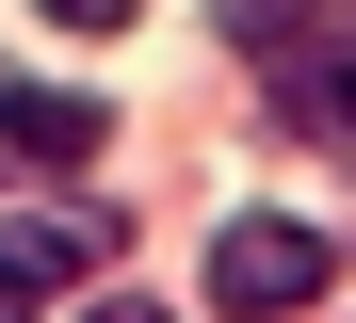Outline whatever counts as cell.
Returning a JSON list of instances; mask_svg holds the SVG:
<instances>
[{
	"label": "cell",
	"instance_id": "6da1fadb",
	"mask_svg": "<svg viewBox=\"0 0 356 323\" xmlns=\"http://www.w3.org/2000/svg\"><path fill=\"white\" fill-rule=\"evenodd\" d=\"M324 275H340L324 226H291V210H243V226L211 242V307H227V323H308Z\"/></svg>",
	"mask_w": 356,
	"mask_h": 323
},
{
	"label": "cell",
	"instance_id": "7a4b0ae2",
	"mask_svg": "<svg viewBox=\"0 0 356 323\" xmlns=\"http://www.w3.org/2000/svg\"><path fill=\"white\" fill-rule=\"evenodd\" d=\"M113 258V226L97 210H0V307H33V291H81Z\"/></svg>",
	"mask_w": 356,
	"mask_h": 323
},
{
	"label": "cell",
	"instance_id": "3957f363",
	"mask_svg": "<svg viewBox=\"0 0 356 323\" xmlns=\"http://www.w3.org/2000/svg\"><path fill=\"white\" fill-rule=\"evenodd\" d=\"M97 97H49V81H0V162H17V178H81L97 162Z\"/></svg>",
	"mask_w": 356,
	"mask_h": 323
},
{
	"label": "cell",
	"instance_id": "277c9868",
	"mask_svg": "<svg viewBox=\"0 0 356 323\" xmlns=\"http://www.w3.org/2000/svg\"><path fill=\"white\" fill-rule=\"evenodd\" d=\"M33 17H49V33H130L146 0H33Z\"/></svg>",
	"mask_w": 356,
	"mask_h": 323
},
{
	"label": "cell",
	"instance_id": "5b68a950",
	"mask_svg": "<svg viewBox=\"0 0 356 323\" xmlns=\"http://www.w3.org/2000/svg\"><path fill=\"white\" fill-rule=\"evenodd\" d=\"M291 17H308V0H227V33H243V49H275Z\"/></svg>",
	"mask_w": 356,
	"mask_h": 323
},
{
	"label": "cell",
	"instance_id": "8992f818",
	"mask_svg": "<svg viewBox=\"0 0 356 323\" xmlns=\"http://www.w3.org/2000/svg\"><path fill=\"white\" fill-rule=\"evenodd\" d=\"M81 323H162V307H146V291H97V307H81Z\"/></svg>",
	"mask_w": 356,
	"mask_h": 323
},
{
	"label": "cell",
	"instance_id": "52a82bcc",
	"mask_svg": "<svg viewBox=\"0 0 356 323\" xmlns=\"http://www.w3.org/2000/svg\"><path fill=\"white\" fill-rule=\"evenodd\" d=\"M0 323H17V307H0Z\"/></svg>",
	"mask_w": 356,
	"mask_h": 323
}]
</instances>
